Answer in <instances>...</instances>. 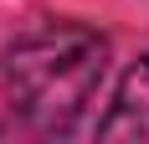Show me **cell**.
I'll use <instances>...</instances> for the list:
<instances>
[{
  "mask_svg": "<svg viewBox=\"0 0 149 144\" xmlns=\"http://www.w3.org/2000/svg\"><path fill=\"white\" fill-rule=\"evenodd\" d=\"M108 77V36L82 21H41L0 52V87L41 134H72Z\"/></svg>",
  "mask_w": 149,
  "mask_h": 144,
  "instance_id": "cell-1",
  "label": "cell"
},
{
  "mask_svg": "<svg viewBox=\"0 0 149 144\" xmlns=\"http://www.w3.org/2000/svg\"><path fill=\"white\" fill-rule=\"evenodd\" d=\"M98 139L118 144V139H149V57H139L134 67L123 72L118 93H113V108L98 118Z\"/></svg>",
  "mask_w": 149,
  "mask_h": 144,
  "instance_id": "cell-2",
  "label": "cell"
}]
</instances>
